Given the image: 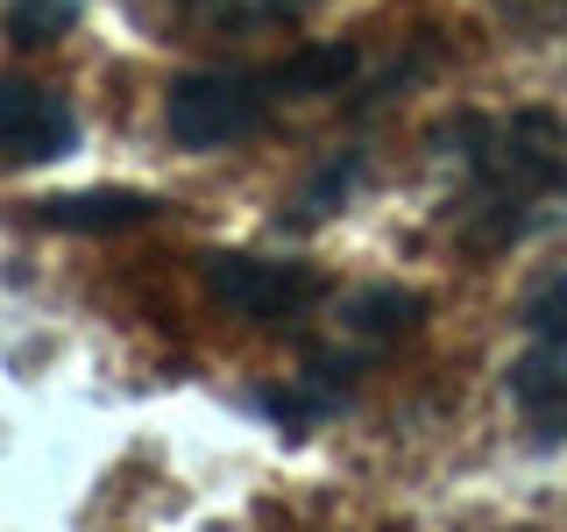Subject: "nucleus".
Returning <instances> with one entry per match:
<instances>
[{
  "label": "nucleus",
  "mask_w": 567,
  "mask_h": 532,
  "mask_svg": "<svg viewBox=\"0 0 567 532\" xmlns=\"http://www.w3.org/2000/svg\"><path fill=\"white\" fill-rule=\"evenodd\" d=\"M156 200H142V192H93V200H50L43 221L58 227H121V221H150Z\"/></svg>",
  "instance_id": "423d86ee"
},
{
  "label": "nucleus",
  "mask_w": 567,
  "mask_h": 532,
  "mask_svg": "<svg viewBox=\"0 0 567 532\" xmlns=\"http://www.w3.org/2000/svg\"><path fill=\"white\" fill-rule=\"evenodd\" d=\"M348 71V50H319V58L277 64V71H192V79L171 85V135L185 150H227V142H248L270 129L284 93H327Z\"/></svg>",
  "instance_id": "f03ea898"
},
{
  "label": "nucleus",
  "mask_w": 567,
  "mask_h": 532,
  "mask_svg": "<svg viewBox=\"0 0 567 532\" xmlns=\"http://www.w3.org/2000/svg\"><path fill=\"white\" fill-rule=\"evenodd\" d=\"M206 284H213L220 306H235L241 319H262V327L312 313L319 291H327L319 270H306V263H270V256H213Z\"/></svg>",
  "instance_id": "20e7f679"
},
{
  "label": "nucleus",
  "mask_w": 567,
  "mask_h": 532,
  "mask_svg": "<svg viewBox=\"0 0 567 532\" xmlns=\"http://www.w3.org/2000/svg\"><path fill=\"white\" fill-rule=\"evenodd\" d=\"M71 135H79V121H71L64 93H50L35 79H0V156L50 164V156L71 150Z\"/></svg>",
  "instance_id": "39448f33"
},
{
  "label": "nucleus",
  "mask_w": 567,
  "mask_h": 532,
  "mask_svg": "<svg viewBox=\"0 0 567 532\" xmlns=\"http://www.w3.org/2000/svg\"><path fill=\"white\" fill-rule=\"evenodd\" d=\"M504 390L539 440H567V270L525 298V348Z\"/></svg>",
  "instance_id": "7ed1b4c3"
},
{
  "label": "nucleus",
  "mask_w": 567,
  "mask_h": 532,
  "mask_svg": "<svg viewBox=\"0 0 567 532\" xmlns=\"http://www.w3.org/2000/svg\"><path fill=\"white\" fill-rule=\"evenodd\" d=\"M71 14H79V0H8L14 43H50V35L71 29Z\"/></svg>",
  "instance_id": "6e6552de"
},
{
  "label": "nucleus",
  "mask_w": 567,
  "mask_h": 532,
  "mask_svg": "<svg viewBox=\"0 0 567 532\" xmlns=\"http://www.w3.org/2000/svg\"><path fill=\"white\" fill-rule=\"evenodd\" d=\"M171 8L220 22V29H277V22H298L312 0H171Z\"/></svg>",
  "instance_id": "0eeeda50"
},
{
  "label": "nucleus",
  "mask_w": 567,
  "mask_h": 532,
  "mask_svg": "<svg viewBox=\"0 0 567 532\" xmlns=\"http://www.w3.org/2000/svg\"><path fill=\"white\" fill-rule=\"evenodd\" d=\"M454 171H461V200H454L461 235L475 248H504L567 192V135L554 114L461 121Z\"/></svg>",
  "instance_id": "f257e3e1"
}]
</instances>
